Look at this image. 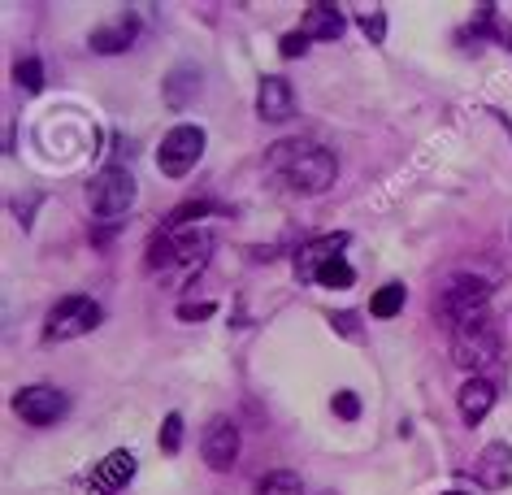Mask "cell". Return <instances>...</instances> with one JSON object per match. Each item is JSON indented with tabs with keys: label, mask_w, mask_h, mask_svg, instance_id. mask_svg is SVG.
<instances>
[{
	"label": "cell",
	"mask_w": 512,
	"mask_h": 495,
	"mask_svg": "<svg viewBox=\"0 0 512 495\" xmlns=\"http://www.w3.org/2000/svg\"><path fill=\"white\" fill-rule=\"evenodd\" d=\"M317 283H322V287H352L356 270L343 257H330V261H322V270H317Z\"/></svg>",
	"instance_id": "17"
},
{
	"label": "cell",
	"mask_w": 512,
	"mask_h": 495,
	"mask_svg": "<svg viewBox=\"0 0 512 495\" xmlns=\"http://www.w3.org/2000/svg\"><path fill=\"white\" fill-rule=\"evenodd\" d=\"M452 357H456L460 370H469L473 378L478 374L486 378V370H495L499 365V326L486 313L460 322L452 330Z\"/></svg>",
	"instance_id": "2"
},
{
	"label": "cell",
	"mask_w": 512,
	"mask_h": 495,
	"mask_svg": "<svg viewBox=\"0 0 512 495\" xmlns=\"http://www.w3.org/2000/svg\"><path fill=\"white\" fill-rule=\"evenodd\" d=\"M131 478H135V456H131V452H109L105 461L92 469L87 487H92L96 495H113V491H122Z\"/></svg>",
	"instance_id": "11"
},
{
	"label": "cell",
	"mask_w": 512,
	"mask_h": 495,
	"mask_svg": "<svg viewBox=\"0 0 512 495\" xmlns=\"http://www.w3.org/2000/svg\"><path fill=\"white\" fill-rule=\"evenodd\" d=\"M14 79H18L22 92L35 96V92H40V87H44V66H40V61H35V57H27V61H18Z\"/></svg>",
	"instance_id": "19"
},
{
	"label": "cell",
	"mask_w": 512,
	"mask_h": 495,
	"mask_svg": "<svg viewBox=\"0 0 512 495\" xmlns=\"http://www.w3.org/2000/svg\"><path fill=\"white\" fill-rule=\"evenodd\" d=\"M256 118L261 122L296 118V92H291L287 79H278V74H265L261 79V87H256Z\"/></svg>",
	"instance_id": "9"
},
{
	"label": "cell",
	"mask_w": 512,
	"mask_h": 495,
	"mask_svg": "<svg viewBox=\"0 0 512 495\" xmlns=\"http://www.w3.org/2000/svg\"><path fill=\"white\" fill-rule=\"evenodd\" d=\"M400 309H404V287L400 283H387L374 300H369V313H374V317H395Z\"/></svg>",
	"instance_id": "18"
},
{
	"label": "cell",
	"mask_w": 512,
	"mask_h": 495,
	"mask_svg": "<svg viewBox=\"0 0 512 495\" xmlns=\"http://www.w3.org/2000/svg\"><path fill=\"white\" fill-rule=\"evenodd\" d=\"M270 170L291 187V192L317 196L335 183L339 161H335V152L313 144V139H283V144L270 148Z\"/></svg>",
	"instance_id": "1"
},
{
	"label": "cell",
	"mask_w": 512,
	"mask_h": 495,
	"mask_svg": "<svg viewBox=\"0 0 512 495\" xmlns=\"http://www.w3.org/2000/svg\"><path fill=\"white\" fill-rule=\"evenodd\" d=\"M87 205H92L96 218H118L135 205V179L122 165H105L92 183H87Z\"/></svg>",
	"instance_id": "5"
},
{
	"label": "cell",
	"mask_w": 512,
	"mask_h": 495,
	"mask_svg": "<svg viewBox=\"0 0 512 495\" xmlns=\"http://www.w3.org/2000/svg\"><path fill=\"white\" fill-rule=\"evenodd\" d=\"M200 456H204V465H209V469L226 474V469L235 465V456H239V426L230 422V417H213V422L204 426Z\"/></svg>",
	"instance_id": "8"
},
{
	"label": "cell",
	"mask_w": 512,
	"mask_h": 495,
	"mask_svg": "<svg viewBox=\"0 0 512 495\" xmlns=\"http://www.w3.org/2000/svg\"><path fill=\"white\" fill-rule=\"evenodd\" d=\"M356 22H361V31H365L374 44L387 40V14H382V9H365V14L356 18Z\"/></svg>",
	"instance_id": "20"
},
{
	"label": "cell",
	"mask_w": 512,
	"mask_h": 495,
	"mask_svg": "<svg viewBox=\"0 0 512 495\" xmlns=\"http://www.w3.org/2000/svg\"><path fill=\"white\" fill-rule=\"evenodd\" d=\"M486 300H491V283L478 274H456L452 283H447L439 291V300H434V313L443 317L447 326H460V322H469V317H478L486 313Z\"/></svg>",
	"instance_id": "3"
},
{
	"label": "cell",
	"mask_w": 512,
	"mask_h": 495,
	"mask_svg": "<svg viewBox=\"0 0 512 495\" xmlns=\"http://www.w3.org/2000/svg\"><path fill=\"white\" fill-rule=\"evenodd\" d=\"M178 443H183V417L178 413H170L165 417V426H161V452H178Z\"/></svg>",
	"instance_id": "22"
},
{
	"label": "cell",
	"mask_w": 512,
	"mask_h": 495,
	"mask_svg": "<svg viewBox=\"0 0 512 495\" xmlns=\"http://www.w3.org/2000/svg\"><path fill=\"white\" fill-rule=\"evenodd\" d=\"M304 44H309V35H283V57H300Z\"/></svg>",
	"instance_id": "23"
},
{
	"label": "cell",
	"mask_w": 512,
	"mask_h": 495,
	"mask_svg": "<svg viewBox=\"0 0 512 495\" xmlns=\"http://www.w3.org/2000/svg\"><path fill=\"white\" fill-rule=\"evenodd\" d=\"M200 152H204V131H200V126H187L183 122V126H174V131L161 139L157 170L165 174V179H183V174L196 170Z\"/></svg>",
	"instance_id": "6"
},
{
	"label": "cell",
	"mask_w": 512,
	"mask_h": 495,
	"mask_svg": "<svg viewBox=\"0 0 512 495\" xmlns=\"http://www.w3.org/2000/svg\"><path fill=\"white\" fill-rule=\"evenodd\" d=\"M330 409H335V417H343V422H356V417H361V400H356V391H335Z\"/></svg>",
	"instance_id": "21"
},
{
	"label": "cell",
	"mask_w": 512,
	"mask_h": 495,
	"mask_svg": "<svg viewBox=\"0 0 512 495\" xmlns=\"http://www.w3.org/2000/svg\"><path fill=\"white\" fill-rule=\"evenodd\" d=\"M339 31H343V14L335 5H313L300 27V35H309V40H335Z\"/></svg>",
	"instance_id": "15"
},
{
	"label": "cell",
	"mask_w": 512,
	"mask_h": 495,
	"mask_svg": "<svg viewBox=\"0 0 512 495\" xmlns=\"http://www.w3.org/2000/svg\"><path fill=\"white\" fill-rule=\"evenodd\" d=\"M209 313H213V304H183V309H178L183 322H191V317H209Z\"/></svg>",
	"instance_id": "24"
},
{
	"label": "cell",
	"mask_w": 512,
	"mask_h": 495,
	"mask_svg": "<svg viewBox=\"0 0 512 495\" xmlns=\"http://www.w3.org/2000/svg\"><path fill=\"white\" fill-rule=\"evenodd\" d=\"M447 495H456V491H447Z\"/></svg>",
	"instance_id": "26"
},
{
	"label": "cell",
	"mask_w": 512,
	"mask_h": 495,
	"mask_svg": "<svg viewBox=\"0 0 512 495\" xmlns=\"http://www.w3.org/2000/svg\"><path fill=\"white\" fill-rule=\"evenodd\" d=\"M473 478L482 482L486 491H504L512 482V448L508 443H486L473 461Z\"/></svg>",
	"instance_id": "10"
},
{
	"label": "cell",
	"mask_w": 512,
	"mask_h": 495,
	"mask_svg": "<svg viewBox=\"0 0 512 495\" xmlns=\"http://www.w3.org/2000/svg\"><path fill=\"white\" fill-rule=\"evenodd\" d=\"M348 244L343 235H330V239H317V244H309L296 257V274L304 278V283H317V270H322V261H330V257H339V248Z\"/></svg>",
	"instance_id": "13"
},
{
	"label": "cell",
	"mask_w": 512,
	"mask_h": 495,
	"mask_svg": "<svg viewBox=\"0 0 512 495\" xmlns=\"http://www.w3.org/2000/svg\"><path fill=\"white\" fill-rule=\"evenodd\" d=\"M256 495H304V487L291 469H274V474H265L256 482Z\"/></svg>",
	"instance_id": "16"
},
{
	"label": "cell",
	"mask_w": 512,
	"mask_h": 495,
	"mask_svg": "<svg viewBox=\"0 0 512 495\" xmlns=\"http://www.w3.org/2000/svg\"><path fill=\"white\" fill-rule=\"evenodd\" d=\"M66 409H70V400L57 387H22L14 396V413L27 426H53L66 417Z\"/></svg>",
	"instance_id": "7"
},
{
	"label": "cell",
	"mask_w": 512,
	"mask_h": 495,
	"mask_svg": "<svg viewBox=\"0 0 512 495\" xmlns=\"http://www.w3.org/2000/svg\"><path fill=\"white\" fill-rule=\"evenodd\" d=\"M491 404H495V383L491 378H469L465 387H460V417H465L469 426H478L486 413H491Z\"/></svg>",
	"instance_id": "12"
},
{
	"label": "cell",
	"mask_w": 512,
	"mask_h": 495,
	"mask_svg": "<svg viewBox=\"0 0 512 495\" xmlns=\"http://www.w3.org/2000/svg\"><path fill=\"white\" fill-rule=\"evenodd\" d=\"M330 322L339 326V335H356V313H335Z\"/></svg>",
	"instance_id": "25"
},
{
	"label": "cell",
	"mask_w": 512,
	"mask_h": 495,
	"mask_svg": "<svg viewBox=\"0 0 512 495\" xmlns=\"http://www.w3.org/2000/svg\"><path fill=\"white\" fill-rule=\"evenodd\" d=\"M100 326V304L87 296H66L57 300L44 317V339L48 344H66V339H79L87 330Z\"/></svg>",
	"instance_id": "4"
},
{
	"label": "cell",
	"mask_w": 512,
	"mask_h": 495,
	"mask_svg": "<svg viewBox=\"0 0 512 495\" xmlns=\"http://www.w3.org/2000/svg\"><path fill=\"white\" fill-rule=\"evenodd\" d=\"M135 18H113L109 27H100L92 31V48L96 53H126V48L135 44Z\"/></svg>",
	"instance_id": "14"
}]
</instances>
